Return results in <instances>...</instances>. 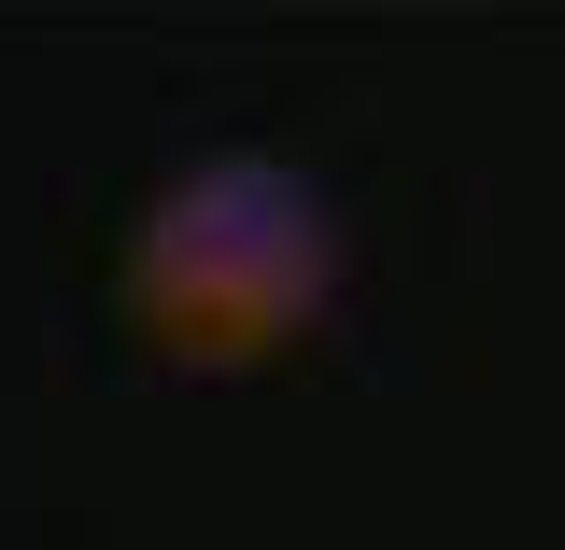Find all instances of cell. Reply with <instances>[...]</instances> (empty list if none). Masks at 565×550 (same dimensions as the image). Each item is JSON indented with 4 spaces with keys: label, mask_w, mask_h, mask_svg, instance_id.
Segmentation results:
<instances>
[{
    "label": "cell",
    "mask_w": 565,
    "mask_h": 550,
    "mask_svg": "<svg viewBox=\"0 0 565 550\" xmlns=\"http://www.w3.org/2000/svg\"><path fill=\"white\" fill-rule=\"evenodd\" d=\"M353 269V226L311 170L282 155H199L141 198L128 255H114V311L156 367L184 381H255L340 311Z\"/></svg>",
    "instance_id": "obj_1"
}]
</instances>
